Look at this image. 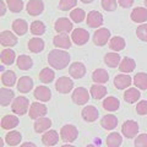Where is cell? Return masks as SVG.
<instances>
[{"label": "cell", "instance_id": "6da1fadb", "mask_svg": "<svg viewBox=\"0 0 147 147\" xmlns=\"http://www.w3.org/2000/svg\"><path fill=\"white\" fill-rule=\"evenodd\" d=\"M70 54L61 49H53L48 54V63L50 64V66L57 70L65 69L70 64Z\"/></svg>", "mask_w": 147, "mask_h": 147}, {"label": "cell", "instance_id": "7a4b0ae2", "mask_svg": "<svg viewBox=\"0 0 147 147\" xmlns=\"http://www.w3.org/2000/svg\"><path fill=\"white\" fill-rule=\"evenodd\" d=\"M30 100L27 99L24 96H20V97H16L15 100L12 102L11 109L13 113L18 114V115H24L27 113V110H30Z\"/></svg>", "mask_w": 147, "mask_h": 147}, {"label": "cell", "instance_id": "3957f363", "mask_svg": "<svg viewBox=\"0 0 147 147\" xmlns=\"http://www.w3.org/2000/svg\"><path fill=\"white\" fill-rule=\"evenodd\" d=\"M77 136H79V131H77V127L74 125H64L60 130V137L64 142H74Z\"/></svg>", "mask_w": 147, "mask_h": 147}, {"label": "cell", "instance_id": "277c9868", "mask_svg": "<svg viewBox=\"0 0 147 147\" xmlns=\"http://www.w3.org/2000/svg\"><path fill=\"white\" fill-rule=\"evenodd\" d=\"M121 132L127 139H134L139 134V124L135 120H126L121 126Z\"/></svg>", "mask_w": 147, "mask_h": 147}, {"label": "cell", "instance_id": "5b68a950", "mask_svg": "<svg viewBox=\"0 0 147 147\" xmlns=\"http://www.w3.org/2000/svg\"><path fill=\"white\" fill-rule=\"evenodd\" d=\"M110 37V31L108 28H98L97 31L93 33V43L98 47H102V45H105L109 40Z\"/></svg>", "mask_w": 147, "mask_h": 147}, {"label": "cell", "instance_id": "8992f818", "mask_svg": "<svg viewBox=\"0 0 147 147\" xmlns=\"http://www.w3.org/2000/svg\"><path fill=\"white\" fill-rule=\"evenodd\" d=\"M88 99H90V93L86 88H84V87H77V88L74 90V92H72L74 103H76L79 105H84L88 102Z\"/></svg>", "mask_w": 147, "mask_h": 147}, {"label": "cell", "instance_id": "52a82bcc", "mask_svg": "<svg viewBox=\"0 0 147 147\" xmlns=\"http://www.w3.org/2000/svg\"><path fill=\"white\" fill-rule=\"evenodd\" d=\"M71 39H72V42L77 45H84L88 42L90 33L85 28H76V30L72 31Z\"/></svg>", "mask_w": 147, "mask_h": 147}, {"label": "cell", "instance_id": "ba28073f", "mask_svg": "<svg viewBox=\"0 0 147 147\" xmlns=\"http://www.w3.org/2000/svg\"><path fill=\"white\" fill-rule=\"evenodd\" d=\"M47 113H48V109L42 103H32L30 107V110H28L30 118L34 119V120H37V119H39V118H43Z\"/></svg>", "mask_w": 147, "mask_h": 147}, {"label": "cell", "instance_id": "9c48e42d", "mask_svg": "<svg viewBox=\"0 0 147 147\" xmlns=\"http://www.w3.org/2000/svg\"><path fill=\"white\" fill-rule=\"evenodd\" d=\"M55 88H57L59 93L66 94L74 88V82H72V80H70V77L63 76L60 79H58L57 84H55Z\"/></svg>", "mask_w": 147, "mask_h": 147}, {"label": "cell", "instance_id": "30bf717a", "mask_svg": "<svg viewBox=\"0 0 147 147\" xmlns=\"http://www.w3.org/2000/svg\"><path fill=\"white\" fill-rule=\"evenodd\" d=\"M27 12L31 16H38L43 12L44 10V4L42 0H30L28 4H27Z\"/></svg>", "mask_w": 147, "mask_h": 147}, {"label": "cell", "instance_id": "8fae6325", "mask_svg": "<svg viewBox=\"0 0 147 147\" xmlns=\"http://www.w3.org/2000/svg\"><path fill=\"white\" fill-rule=\"evenodd\" d=\"M72 22L69 20V18L66 17H60V18H58L57 22H55V25H54V28L55 31L58 32L59 34L60 33H69L71 30H72Z\"/></svg>", "mask_w": 147, "mask_h": 147}, {"label": "cell", "instance_id": "7c38bea8", "mask_svg": "<svg viewBox=\"0 0 147 147\" xmlns=\"http://www.w3.org/2000/svg\"><path fill=\"white\" fill-rule=\"evenodd\" d=\"M87 25L92 28H98L103 25V15L99 11H90V13L87 15Z\"/></svg>", "mask_w": 147, "mask_h": 147}, {"label": "cell", "instance_id": "4fadbf2b", "mask_svg": "<svg viewBox=\"0 0 147 147\" xmlns=\"http://www.w3.org/2000/svg\"><path fill=\"white\" fill-rule=\"evenodd\" d=\"M34 98L40 100V102H48L52 98V91L47 86H38L34 90Z\"/></svg>", "mask_w": 147, "mask_h": 147}, {"label": "cell", "instance_id": "5bb4252c", "mask_svg": "<svg viewBox=\"0 0 147 147\" xmlns=\"http://www.w3.org/2000/svg\"><path fill=\"white\" fill-rule=\"evenodd\" d=\"M69 74L74 77V79H82L86 74V67L80 61H75L74 64L70 65V69H69Z\"/></svg>", "mask_w": 147, "mask_h": 147}, {"label": "cell", "instance_id": "9a60e30c", "mask_svg": "<svg viewBox=\"0 0 147 147\" xmlns=\"http://www.w3.org/2000/svg\"><path fill=\"white\" fill-rule=\"evenodd\" d=\"M0 42L4 47H13L17 44V37L11 31H3L0 36Z\"/></svg>", "mask_w": 147, "mask_h": 147}, {"label": "cell", "instance_id": "2e32d148", "mask_svg": "<svg viewBox=\"0 0 147 147\" xmlns=\"http://www.w3.org/2000/svg\"><path fill=\"white\" fill-rule=\"evenodd\" d=\"M53 44L55 45L57 48H60V49H69L71 47V42H70V37L65 33H60L58 36L54 37L53 39Z\"/></svg>", "mask_w": 147, "mask_h": 147}, {"label": "cell", "instance_id": "e0dca14e", "mask_svg": "<svg viewBox=\"0 0 147 147\" xmlns=\"http://www.w3.org/2000/svg\"><path fill=\"white\" fill-rule=\"evenodd\" d=\"M98 115H99L98 109L96 107H93V105H87V107H85L82 109V118L88 123L96 121L98 119Z\"/></svg>", "mask_w": 147, "mask_h": 147}, {"label": "cell", "instance_id": "ac0fdd59", "mask_svg": "<svg viewBox=\"0 0 147 147\" xmlns=\"http://www.w3.org/2000/svg\"><path fill=\"white\" fill-rule=\"evenodd\" d=\"M131 20L136 24H144L147 21V9L146 7H136L131 12Z\"/></svg>", "mask_w": 147, "mask_h": 147}, {"label": "cell", "instance_id": "d6986e66", "mask_svg": "<svg viewBox=\"0 0 147 147\" xmlns=\"http://www.w3.org/2000/svg\"><path fill=\"white\" fill-rule=\"evenodd\" d=\"M131 81L132 80H131L130 75L121 74V75L115 76V79H114V86H115L118 90H125L131 85Z\"/></svg>", "mask_w": 147, "mask_h": 147}, {"label": "cell", "instance_id": "ffe728a7", "mask_svg": "<svg viewBox=\"0 0 147 147\" xmlns=\"http://www.w3.org/2000/svg\"><path fill=\"white\" fill-rule=\"evenodd\" d=\"M33 88V81L28 76H22L17 82V90L21 93H27Z\"/></svg>", "mask_w": 147, "mask_h": 147}, {"label": "cell", "instance_id": "44dd1931", "mask_svg": "<svg viewBox=\"0 0 147 147\" xmlns=\"http://www.w3.org/2000/svg\"><path fill=\"white\" fill-rule=\"evenodd\" d=\"M59 141V134L55 130H48L42 136V142L45 146H54L57 145Z\"/></svg>", "mask_w": 147, "mask_h": 147}, {"label": "cell", "instance_id": "7402d4cb", "mask_svg": "<svg viewBox=\"0 0 147 147\" xmlns=\"http://www.w3.org/2000/svg\"><path fill=\"white\" fill-rule=\"evenodd\" d=\"M100 125H102V127H104L105 130H113V129H115L118 125V119L115 115H113V114H107V115H104L102 118Z\"/></svg>", "mask_w": 147, "mask_h": 147}, {"label": "cell", "instance_id": "603a6c76", "mask_svg": "<svg viewBox=\"0 0 147 147\" xmlns=\"http://www.w3.org/2000/svg\"><path fill=\"white\" fill-rule=\"evenodd\" d=\"M52 126V120L48 118H39L37 119L36 123H34V131L40 134V132H44V131H48L49 127Z\"/></svg>", "mask_w": 147, "mask_h": 147}, {"label": "cell", "instance_id": "cb8c5ba5", "mask_svg": "<svg viewBox=\"0 0 147 147\" xmlns=\"http://www.w3.org/2000/svg\"><path fill=\"white\" fill-rule=\"evenodd\" d=\"M12 30L16 34L24 36V34H26V32L28 31V24H27L25 20H22V18H17V20L12 22Z\"/></svg>", "mask_w": 147, "mask_h": 147}, {"label": "cell", "instance_id": "d4e9b609", "mask_svg": "<svg viewBox=\"0 0 147 147\" xmlns=\"http://www.w3.org/2000/svg\"><path fill=\"white\" fill-rule=\"evenodd\" d=\"M92 80L96 84H105V82L109 81V74L104 69H97L92 74Z\"/></svg>", "mask_w": 147, "mask_h": 147}, {"label": "cell", "instance_id": "484cf974", "mask_svg": "<svg viewBox=\"0 0 147 147\" xmlns=\"http://www.w3.org/2000/svg\"><path fill=\"white\" fill-rule=\"evenodd\" d=\"M102 104H103V108L107 110V112H115V110H118L119 107H120L119 99L115 97H112V96L105 98Z\"/></svg>", "mask_w": 147, "mask_h": 147}, {"label": "cell", "instance_id": "4316f807", "mask_svg": "<svg viewBox=\"0 0 147 147\" xmlns=\"http://www.w3.org/2000/svg\"><path fill=\"white\" fill-rule=\"evenodd\" d=\"M13 98H15V93L11 90L6 88V87L1 88V91H0V102H1L3 107H7Z\"/></svg>", "mask_w": 147, "mask_h": 147}, {"label": "cell", "instance_id": "83f0119b", "mask_svg": "<svg viewBox=\"0 0 147 147\" xmlns=\"http://www.w3.org/2000/svg\"><path fill=\"white\" fill-rule=\"evenodd\" d=\"M28 49L32 53H40L44 49V40L39 37H34L28 40Z\"/></svg>", "mask_w": 147, "mask_h": 147}, {"label": "cell", "instance_id": "f1b7e54d", "mask_svg": "<svg viewBox=\"0 0 147 147\" xmlns=\"http://www.w3.org/2000/svg\"><path fill=\"white\" fill-rule=\"evenodd\" d=\"M18 125V118L15 115H5L1 119V127L4 130H11Z\"/></svg>", "mask_w": 147, "mask_h": 147}, {"label": "cell", "instance_id": "f546056e", "mask_svg": "<svg viewBox=\"0 0 147 147\" xmlns=\"http://www.w3.org/2000/svg\"><path fill=\"white\" fill-rule=\"evenodd\" d=\"M135 60L131 58H124L123 60L120 61V64H119V70H120L121 72H131L135 70Z\"/></svg>", "mask_w": 147, "mask_h": 147}, {"label": "cell", "instance_id": "4dcf8cb0", "mask_svg": "<svg viewBox=\"0 0 147 147\" xmlns=\"http://www.w3.org/2000/svg\"><path fill=\"white\" fill-rule=\"evenodd\" d=\"M32 65H33V60H32L28 55H20L17 58V67L20 70L26 71L28 69H31Z\"/></svg>", "mask_w": 147, "mask_h": 147}, {"label": "cell", "instance_id": "1f68e13d", "mask_svg": "<svg viewBox=\"0 0 147 147\" xmlns=\"http://www.w3.org/2000/svg\"><path fill=\"white\" fill-rule=\"evenodd\" d=\"M104 63L105 65L109 67H117L120 64V55L117 53H108L104 57Z\"/></svg>", "mask_w": 147, "mask_h": 147}, {"label": "cell", "instance_id": "d6a6232c", "mask_svg": "<svg viewBox=\"0 0 147 147\" xmlns=\"http://www.w3.org/2000/svg\"><path fill=\"white\" fill-rule=\"evenodd\" d=\"M105 94H107V88H105V86L97 84V85H93L91 87V96H92V98L100 99V98H103Z\"/></svg>", "mask_w": 147, "mask_h": 147}, {"label": "cell", "instance_id": "836d02e7", "mask_svg": "<svg viewBox=\"0 0 147 147\" xmlns=\"http://www.w3.org/2000/svg\"><path fill=\"white\" fill-rule=\"evenodd\" d=\"M140 96H141V93L137 88H129L125 91V93H124V99H125L127 103H135L140 99Z\"/></svg>", "mask_w": 147, "mask_h": 147}, {"label": "cell", "instance_id": "e575fe53", "mask_svg": "<svg viewBox=\"0 0 147 147\" xmlns=\"http://www.w3.org/2000/svg\"><path fill=\"white\" fill-rule=\"evenodd\" d=\"M1 82H3L4 86L12 87L13 85H15V82H16V74L13 71H11V70L5 71L3 74V76H1Z\"/></svg>", "mask_w": 147, "mask_h": 147}, {"label": "cell", "instance_id": "d590c367", "mask_svg": "<svg viewBox=\"0 0 147 147\" xmlns=\"http://www.w3.org/2000/svg\"><path fill=\"white\" fill-rule=\"evenodd\" d=\"M125 39L121 38V37H113L112 39L109 40V48L115 50V52H120V50H123L124 48H125Z\"/></svg>", "mask_w": 147, "mask_h": 147}, {"label": "cell", "instance_id": "8d00e7d4", "mask_svg": "<svg viewBox=\"0 0 147 147\" xmlns=\"http://www.w3.org/2000/svg\"><path fill=\"white\" fill-rule=\"evenodd\" d=\"M132 81H134V85L139 90H147V74L145 72L136 74Z\"/></svg>", "mask_w": 147, "mask_h": 147}, {"label": "cell", "instance_id": "74e56055", "mask_svg": "<svg viewBox=\"0 0 147 147\" xmlns=\"http://www.w3.org/2000/svg\"><path fill=\"white\" fill-rule=\"evenodd\" d=\"M123 142V137L119 132H110L107 137L108 147H119Z\"/></svg>", "mask_w": 147, "mask_h": 147}, {"label": "cell", "instance_id": "f35d334b", "mask_svg": "<svg viewBox=\"0 0 147 147\" xmlns=\"http://www.w3.org/2000/svg\"><path fill=\"white\" fill-rule=\"evenodd\" d=\"M1 63L5 64V65H11V64L15 61L16 59V55H15V52L11 49H4L1 52Z\"/></svg>", "mask_w": 147, "mask_h": 147}, {"label": "cell", "instance_id": "ab89813d", "mask_svg": "<svg viewBox=\"0 0 147 147\" xmlns=\"http://www.w3.org/2000/svg\"><path fill=\"white\" fill-rule=\"evenodd\" d=\"M55 77V74L53 70H50L49 67H44L42 71L39 72V80L43 82V84H50Z\"/></svg>", "mask_w": 147, "mask_h": 147}, {"label": "cell", "instance_id": "60d3db41", "mask_svg": "<svg viewBox=\"0 0 147 147\" xmlns=\"http://www.w3.org/2000/svg\"><path fill=\"white\" fill-rule=\"evenodd\" d=\"M21 139H22L21 132H18V131H11V132H7V135L5 137V141L7 142V145L16 146V145H18L21 142Z\"/></svg>", "mask_w": 147, "mask_h": 147}, {"label": "cell", "instance_id": "b9f144b4", "mask_svg": "<svg viewBox=\"0 0 147 147\" xmlns=\"http://www.w3.org/2000/svg\"><path fill=\"white\" fill-rule=\"evenodd\" d=\"M45 32V25L42 21H33L31 24V33L34 36H40Z\"/></svg>", "mask_w": 147, "mask_h": 147}, {"label": "cell", "instance_id": "7bdbcfd3", "mask_svg": "<svg viewBox=\"0 0 147 147\" xmlns=\"http://www.w3.org/2000/svg\"><path fill=\"white\" fill-rule=\"evenodd\" d=\"M7 7L11 12H21L24 9V1L22 0H6Z\"/></svg>", "mask_w": 147, "mask_h": 147}, {"label": "cell", "instance_id": "ee69618b", "mask_svg": "<svg viewBox=\"0 0 147 147\" xmlns=\"http://www.w3.org/2000/svg\"><path fill=\"white\" fill-rule=\"evenodd\" d=\"M85 16L86 13L85 11L82 10V9H75V10H72L70 12V17L74 22H76V24H79V22H82L85 20Z\"/></svg>", "mask_w": 147, "mask_h": 147}, {"label": "cell", "instance_id": "f6af8a7d", "mask_svg": "<svg viewBox=\"0 0 147 147\" xmlns=\"http://www.w3.org/2000/svg\"><path fill=\"white\" fill-rule=\"evenodd\" d=\"M77 5V0H60L59 3V9L63 11H67L70 9L75 7Z\"/></svg>", "mask_w": 147, "mask_h": 147}, {"label": "cell", "instance_id": "bcb514c9", "mask_svg": "<svg viewBox=\"0 0 147 147\" xmlns=\"http://www.w3.org/2000/svg\"><path fill=\"white\" fill-rule=\"evenodd\" d=\"M117 6V0H102V7L105 11H115Z\"/></svg>", "mask_w": 147, "mask_h": 147}, {"label": "cell", "instance_id": "7dc6e473", "mask_svg": "<svg viewBox=\"0 0 147 147\" xmlns=\"http://www.w3.org/2000/svg\"><path fill=\"white\" fill-rule=\"evenodd\" d=\"M136 34H137V38L139 39L144 40V42H147V25H141L137 27Z\"/></svg>", "mask_w": 147, "mask_h": 147}, {"label": "cell", "instance_id": "c3c4849f", "mask_svg": "<svg viewBox=\"0 0 147 147\" xmlns=\"http://www.w3.org/2000/svg\"><path fill=\"white\" fill-rule=\"evenodd\" d=\"M135 147H147V134H141L136 137Z\"/></svg>", "mask_w": 147, "mask_h": 147}, {"label": "cell", "instance_id": "681fc988", "mask_svg": "<svg viewBox=\"0 0 147 147\" xmlns=\"http://www.w3.org/2000/svg\"><path fill=\"white\" fill-rule=\"evenodd\" d=\"M136 112L140 115H146L147 114V100H140L136 104Z\"/></svg>", "mask_w": 147, "mask_h": 147}, {"label": "cell", "instance_id": "f907efd6", "mask_svg": "<svg viewBox=\"0 0 147 147\" xmlns=\"http://www.w3.org/2000/svg\"><path fill=\"white\" fill-rule=\"evenodd\" d=\"M119 5H120L121 7H130L132 4H134V0H118Z\"/></svg>", "mask_w": 147, "mask_h": 147}, {"label": "cell", "instance_id": "816d5d0a", "mask_svg": "<svg viewBox=\"0 0 147 147\" xmlns=\"http://www.w3.org/2000/svg\"><path fill=\"white\" fill-rule=\"evenodd\" d=\"M6 6H7V4H5L1 0V1H0V15L1 16H4L6 13Z\"/></svg>", "mask_w": 147, "mask_h": 147}, {"label": "cell", "instance_id": "f5cc1de1", "mask_svg": "<svg viewBox=\"0 0 147 147\" xmlns=\"http://www.w3.org/2000/svg\"><path fill=\"white\" fill-rule=\"evenodd\" d=\"M21 147H36L34 144H32V142H25V144H22Z\"/></svg>", "mask_w": 147, "mask_h": 147}, {"label": "cell", "instance_id": "db71d44e", "mask_svg": "<svg viewBox=\"0 0 147 147\" xmlns=\"http://www.w3.org/2000/svg\"><path fill=\"white\" fill-rule=\"evenodd\" d=\"M82 3H85V4H90V3H92L93 0H81Z\"/></svg>", "mask_w": 147, "mask_h": 147}, {"label": "cell", "instance_id": "11a10c76", "mask_svg": "<svg viewBox=\"0 0 147 147\" xmlns=\"http://www.w3.org/2000/svg\"><path fill=\"white\" fill-rule=\"evenodd\" d=\"M0 147H4V141L0 140Z\"/></svg>", "mask_w": 147, "mask_h": 147}, {"label": "cell", "instance_id": "9f6ffc18", "mask_svg": "<svg viewBox=\"0 0 147 147\" xmlns=\"http://www.w3.org/2000/svg\"><path fill=\"white\" fill-rule=\"evenodd\" d=\"M61 147H75V146H72V145H64V146H61Z\"/></svg>", "mask_w": 147, "mask_h": 147}, {"label": "cell", "instance_id": "6f0895ef", "mask_svg": "<svg viewBox=\"0 0 147 147\" xmlns=\"http://www.w3.org/2000/svg\"><path fill=\"white\" fill-rule=\"evenodd\" d=\"M86 147H97V146H94V145H88V146H86Z\"/></svg>", "mask_w": 147, "mask_h": 147}, {"label": "cell", "instance_id": "680465c9", "mask_svg": "<svg viewBox=\"0 0 147 147\" xmlns=\"http://www.w3.org/2000/svg\"><path fill=\"white\" fill-rule=\"evenodd\" d=\"M144 4L146 5V7H147V0H144Z\"/></svg>", "mask_w": 147, "mask_h": 147}]
</instances>
